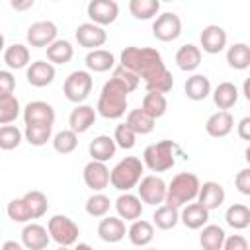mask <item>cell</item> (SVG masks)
<instances>
[{"label": "cell", "instance_id": "obj_26", "mask_svg": "<svg viewBox=\"0 0 250 250\" xmlns=\"http://www.w3.org/2000/svg\"><path fill=\"white\" fill-rule=\"evenodd\" d=\"M115 150H117V145L109 135H98L88 145V154L92 156V160H100V162L111 160L115 156Z\"/></svg>", "mask_w": 250, "mask_h": 250}, {"label": "cell", "instance_id": "obj_5", "mask_svg": "<svg viewBox=\"0 0 250 250\" xmlns=\"http://www.w3.org/2000/svg\"><path fill=\"white\" fill-rule=\"evenodd\" d=\"M199 178L193 172H180L176 174L170 184H166V203L182 207L189 201H195L199 191Z\"/></svg>", "mask_w": 250, "mask_h": 250}, {"label": "cell", "instance_id": "obj_37", "mask_svg": "<svg viewBox=\"0 0 250 250\" xmlns=\"http://www.w3.org/2000/svg\"><path fill=\"white\" fill-rule=\"evenodd\" d=\"M141 109L146 111L152 119H160L168 109V100L160 92H146L141 102Z\"/></svg>", "mask_w": 250, "mask_h": 250}, {"label": "cell", "instance_id": "obj_35", "mask_svg": "<svg viewBox=\"0 0 250 250\" xmlns=\"http://www.w3.org/2000/svg\"><path fill=\"white\" fill-rule=\"evenodd\" d=\"M227 64L234 70H246L250 66V47L242 41L227 47Z\"/></svg>", "mask_w": 250, "mask_h": 250}, {"label": "cell", "instance_id": "obj_11", "mask_svg": "<svg viewBox=\"0 0 250 250\" xmlns=\"http://www.w3.org/2000/svg\"><path fill=\"white\" fill-rule=\"evenodd\" d=\"M86 14H88L90 21L105 27L117 20L119 4H117V0H90L86 6Z\"/></svg>", "mask_w": 250, "mask_h": 250}, {"label": "cell", "instance_id": "obj_30", "mask_svg": "<svg viewBox=\"0 0 250 250\" xmlns=\"http://www.w3.org/2000/svg\"><path fill=\"white\" fill-rule=\"evenodd\" d=\"M29 61H31V53L29 47L23 43H14L4 49V62L10 70H21L29 64Z\"/></svg>", "mask_w": 250, "mask_h": 250}, {"label": "cell", "instance_id": "obj_33", "mask_svg": "<svg viewBox=\"0 0 250 250\" xmlns=\"http://www.w3.org/2000/svg\"><path fill=\"white\" fill-rule=\"evenodd\" d=\"M225 223L234 230H244L250 227V209L244 203H232L225 211Z\"/></svg>", "mask_w": 250, "mask_h": 250}, {"label": "cell", "instance_id": "obj_12", "mask_svg": "<svg viewBox=\"0 0 250 250\" xmlns=\"http://www.w3.org/2000/svg\"><path fill=\"white\" fill-rule=\"evenodd\" d=\"M74 39H76V43H78L80 47H84V49H88V51H90V49H100V47H104L105 41H107V31H105L102 25L94 23V21H84V23H80V25L76 27Z\"/></svg>", "mask_w": 250, "mask_h": 250}, {"label": "cell", "instance_id": "obj_23", "mask_svg": "<svg viewBox=\"0 0 250 250\" xmlns=\"http://www.w3.org/2000/svg\"><path fill=\"white\" fill-rule=\"evenodd\" d=\"M225 197H227L225 188H223L219 182L209 180V182L199 184V191H197V197H195V199H197L203 207H207L209 211H213V209H219V207L225 203Z\"/></svg>", "mask_w": 250, "mask_h": 250}, {"label": "cell", "instance_id": "obj_43", "mask_svg": "<svg viewBox=\"0 0 250 250\" xmlns=\"http://www.w3.org/2000/svg\"><path fill=\"white\" fill-rule=\"evenodd\" d=\"M20 113H21V105L14 94L0 96V125L14 123L20 117Z\"/></svg>", "mask_w": 250, "mask_h": 250}, {"label": "cell", "instance_id": "obj_39", "mask_svg": "<svg viewBox=\"0 0 250 250\" xmlns=\"http://www.w3.org/2000/svg\"><path fill=\"white\" fill-rule=\"evenodd\" d=\"M129 12L135 20H154L160 14V0H129Z\"/></svg>", "mask_w": 250, "mask_h": 250}, {"label": "cell", "instance_id": "obj_56", "mask_svg": "<svg viewBox=\"0 0 250 250\" xmlns=\"http://www.w3.org/2000/svg\"><path fill=\"white\" fill-rule=\"evenodd\" d=\"M160 2H174V0H160Z\"/></svg>", "mask_w": 250, "mask_h": 250}, {"label": "cell", "instance_id": "obj_21", "mask_svg": "<svg viewBox=\"0 0 250 250\" xmlns=\"http://www.w3.org/2000/svg\"><path fill=\"white\" fill-rule=\"evenodd\" d=\"M234 129V117L229 109H219L211 113L205 121V133L213 139H223Z\"/></svg>", "mask_w": 250, "mask_h": 250}, {"label": "cell", "instance_id": "obj_44", "mask_svg": "<svg viewBox=\"0 0 250 250\" xmlns=\"http://www.w3.org/2000/svg\"><path fill=\"white\" fill-rule=\"evenodd\" d=\"M23 131L12 123L0 125V150H14L21 145Z\"/></svg>", "mask_w": 250, "mask_h": 250}, {"label": "cell", "instance_id": "obj_40", "mask_svg": "<svg viewBox=\"0 0 250 250\" xmlns=\"http://www.w3.org/2000/svg\"><path fill=\"white\" fill-rule=\"evenodd\" d=\"M51 137H53V125L35 123V125H25L23 129V139L31 146H43L47 145V141H51Z\"/></svg>", "mask_w": 250, "mask_h": 250}, {"label": "cell", "instance_id": "obj_13", "mask_svg": "<svg viewBox=\"0 0 250 250\" xmlns=\"http://www.w3.org/2000/svg\"><path fill=\"white\" fill-rule=\"evenodd\" d=\"M227 41H229V37H227L225 27H221L217 23L205 25L199 33V49L209 55H219L221 51H225Z\"/></svg>", "mask_w": 250, "mask_h": 250}, {"label": "cell", "instance_id": "obj_20", "mask_svg": "<svg viewBox=\"0 0 250 250\" xmlns=\"http://www.w3.org/2000/svg\"><path fill=\"white\" fill-rule=\"evenodd\" d=\"M113 207L117 211V217L129 223L143 215V201L137 193H131V191H121L113 201Z\"/></svg>", "mask_w": 250, "mask_h": 250}, {"label": "cell", "instance_id": "obj_31", "mask_svg": "<svg viewBox=\"0 0 250 250\" xmlns=\"http://www.w3.org/2000/svg\"><path fill=\"white\" fill-rule=\"evenodd\" d=\"M45 53H47V61L53 62V64H66L72 61L74 57V47L68 39H55L51 45L45 47Z\"/></svg>", "mask_w": 250, "mask_h": 250}, {"label": "cell", "instance_id": "obj_28", "mask_svg": "<svg viewBox=\"0 0 250 250\" xmlns=\"http://www.w3.org/2000/svg\"><path fill=\"white\" fill-rule=\"evenodd\" d=\"M176 64L184 72H193L201 64V49L193 43H186L176 51Z\"/></svg>", "mask_w": 250, "mask_h": 250}, {"label": "cell", "instance_id": "obj_14", "mask_svg": "<svg viewBox=\"0 0 250 250\" xmlns=\"http://www.w3.org/2000/svg\"><path fill=\"white\" fill-rule=\"evenodd\" d=\"M55 76H57L55 64L49 61L39 59V61H33L25 66V78L33 88H45V86L53 84Z\"/></svg>", "mask_w": 250, "mask_h": 250}, {"label": "cell", "instance_id": "obj_29", "mask_svg": "<svg viewBox=\"0 0 250 250\" xmlns=\"http://www.w3.org/2000/svg\"><path fill=\"white\" fill-rule=\"evenodd\" d=\"M211 80L205 74H191L184 84V92L191 102H203L211 96Z\"/></svg>", "mask_w": 250, "mask_h": 250}, {"label": "cell", "instance_id": "obj_8", "mask_svg": "<svg viewBox=\"0 0 250 250\" xmlns=\"http://www.w3.org/2000/svg\"><path fill=\"white\" fill-rule=\"evenodd\" d=\"M137 195L141 197V201L145 205L156 207V205L164 203V199H166V182L156 174L143 176L137 184Z\"/></svg>", "mask_w": 250, "mask_h": 250}, {"label": "cell", "instance_id": "obj_10", "mask_svg": "<svg viewBox=\"0 0 250 250\" xmlns=\"http://www.w3.org/2000/svg\"><path fill=\"white\" fill-rule=\"evenodd\" d=\"M57 23L51 20H41V21H33L27 27L25 39L29 47H37V49H45L47 45H51L57 39Z\"/></svg>", "mask_w": 250, "mask_h": 250}, {"label": "cell", "instance_id": "obj_54", "mask_svg": "<svg viewBox=\"0 0 250 250\" xmlns=\"http://www.w3.org/2000/svg\"><path fill=\"white\" fill-rule=\"evenodd\" d=\"M242 94L246 96V100H250V94H248V80L244 82V86H242Z\"/></svg>", "mask_w": 250, "mask_h": 250}, {"label": "cell", "instance_id": "obj_27", "mask_svg": "<svg viewBox=\"0 0 250 250\" xmlns=\"http://www.w3.org/2000/svg\"><path fill=\"white\" fill-rule=\"evenodd\" d=\"M180 223V207L170 205V203H160L156 205L152 213V225L160 230H172Z\"/></svg>", "mask_w": 250, "mask_h": 250}, {"label": "cell", "instance_id": "obj_1", "mask_svg": "<svg viewBox=\"0 0 250 250\" xmlns=\"http://www.w3.org/2000/svg\"><path fill=\"white\" fill-rule=\"evenodd\" d=\"M119 64L133 70L143 80V84L166 68L160 51H156L154 47H137V45H129L121 51Z\"/></svg>", "mask_w": 250, "mask_h": 250}, {"label": "cell", "instance_id": "obj_16", "mask_svg": "<svg viewBox=\"0 0 250 250\" xmlns=\"http://www.w3.org/2000/svg\"><path fill=\"white\" fill-rule=\"evenodd\" d=\"M209 213L211 211L195 199L180 207V223L189 230H199L203 225L209 223Z\"/></svg>", "mask_w": 250, "mask_h": 250}, {"label": "cell", "instance_id": "obj_52", "mask_svg": "<svg viewBox=\"0 0 250 250\" xmlns=\"http://www.w3.org/2000/svg\"><path fill=\"white\" fill-rule=\"evenodd\" d=\"M8 2H10L12 10H16V12H25V10L33 8V4H35V0H8Z\"/></svg>", "mask_w": 250, "mask_h": 250}, {"label": "cell", "instance_id": "obj_9", "mask_svg": "<svg viewBox=\"0 0 250 250\" xmlns=\"http://www.w3.org/2000/svg\"><path fill=\"white\" fill-rule=\"evenodd\" d=\"M152 35L162 43L176 41L182 35V20L174 12H162L152 20Z\"/></svg>", "mask_w": 250, "mask_h": 250}, {"label": "cell", "instance_id": "obj_50", "mask_svg": "<svg viewBox=\"0 0 250 250\" xmlns=\"http://www.w3.org/2000/svg\"><path fill=\"white\" fill-rule=\"evenodd\" d=\"M16 90V76L10 70H0V96L14 94Z\"/></svg>", "mask_w": 250, "mask_h": 250}, {"label": "cell", "instance_id": "obj_55", "mask_svg": "<svg viewBox=\"0 0 250 250\" xmlns=\"http://www.w3.org/2000/svg\"><path fill=\"white\" fill-rule=\"evenodd\" d=\"M6 49V39H4V35H2V31H0V53Z\"/></svg>", "mask_w": 250, "mask_h": 250}, {"label": "cell", "instance_id": "obj_36", "mask_svg": "<svg viewBox=\"0 0 250 250\" xmlns=\"http://www.w3.org/2000/svg\"><path fill=\"white\" fill-rule=\"evenodd\" d=\"M154 121H156V119H152V117H150L146 111H143L141 107L127 111V117H125V125H129L137 135H148V133H152Z\"/></svg>", "mask_w": 250, "mask_h": 250}, {"label": "cell", "instance_id": "obj_38", "mask_svg": "<svg viewBox=\"0 0 250 250\" xmlns=\"http://www.w3.org/2000/svg\"><path fill=\"white\" fill-rule=\"evenodd\" d=\"M21 197H23V201H25V205H27V211H29L31 221L41 219V217L49 211V199H47V195H45L43 191L31 189V191L23 193Z\"/></svg>", "mask_w": 250, "mask_h": 250}, {"label": "cell", "instance_id": "obj_46", "mask_svg": "<svg viewBox=\"0 0 250 250\" xmlns=\"http://www.w3.org/2000/svg\"><path fill=\"white\" fill-rule=\"evenodd\" d=\"M113 72H111V78H115V80H119L125 88H127V92L131 94V92H135L137 88H139V84H141V78L133 72V70H129V68H125L123 64H117V66H113L111 68Z\"/></svg>", "mask_w": 250, "mask_h": 250}, {"label": "cell", "instance_id": "obj_7", "mask_svg": "<svg viewBox=\"0 0 250 250\" xmlns=\"http://www.w3.org/2000/svg\"><path fill=\"white\" fill-rule=\"evenodd\" d=\"M94 78L90 70H72L62 84V94L72 104H82L92 94Z\"/></svg>", "mask_w": 250, "mask_h": 250}, {"label": "cell", "instance_id": "obj_24", "mask_svg": "<svg viewBox=\"0 0 250 250\" xmlns=\"http://www.w3.org/2000/svg\"><path fill=\"white\" fill-rule=\"evenodd\" d=\"M127 238L133 246H148L154 238V225L139 217L127 227Z\"/></svg>", "mask_w": 250, "mask_h": 250}, {"label": "cell", "instance_id": "obj_15", "mask_svg": "<svg viewBox=\"0 0 250 250\" xmlns=\"http://www.w3.org/2000/svg\"><path fill=\"white\" fill-rule=\"evenodd\" d=\"M82 180L92 191H104L109 186V168L105 162L90 160L82 170Z\"/></svg>", "mask_w": 250, "mask_h": 250}, {"label": "cell", "instance_id": "obj_4", "mask_svg": "<svg viewBox=\"0 0 250 250\" xmlns=\"http://www.w3.org/2000/svg\"><path fill=\"white\" fill-rule=\"evenodd\" d=\"M145 164L137 156H125L121 158L111 170H109V184L117 191H131L137 188L139 180L143 178Z\"/></svg>", "mask_w": 250, "mask_h": 250}, {"label": "cell", "instance_id": "obj_32", "mask_svg": "<svg viewBox=\"0 0 250 250\" xmlns=\"http://www.w3.org/2000/svg\"><path fill=\"white\" fill-rule=\"evenodd\" d=\"M211 96H213V104L219 109H230L238 102V88L232 82H219L215 90H211Z\"/></svg>", "mask_w": 250, "mask_h": 250}, {"label": "cell", "instance_id": "obj_2", "mask_svg": "<svg viewBox=\"0 0 250 250\" xmlns=\"http://www.w3.org/2000/svg\"><path fill=\"white\" fill-rule=\"evenodd\" d=\"M127 88L115 80V78H109L104 86H102V92L98 96V104H96V111L98 115H102L104 119H121L125 113H127Z\"/></svg>", "mask_w": 250, "mask_h": 250}, {"label": "cell", "instance_id": "obj_57", "mask_svg": "<svg viewBox=\"0 0 250 250\" xmlns=\"http://www.w3.org/2000/svg\"><path fill=\"white\" fill-rule=\"evenodd\" d=\"M53 2H61V0H53Z\"/></svg>", "mask_w": 250, "mask_h": 250}, {"label": "cell", "instance_id": "obj_45", "mask_svg": "<svg viewBox=\"0 0 250 250\" xmlns=\"http://www.w3.org/2000/svg\"><path fill=\"white\" fill-rule=\"evenodd\" d=\"M113 141H115L117 148L131 150V148L135 146V143H137V133H135L129 125L119 123V125L115 127V131H113Z\"/></svg>", "mask_w": 250, "mask_h": 250}, {"label": "cell", "instance_id": "obj_48", "mask_svg": "<svg viewBox=\"0 0 250 250\" xmlns=\"http://www.w3.org/2000/svg\"><path fill=\"white\" fill-rule=\"evenodd\" d=\"M223 250H248V240L242 234H230L223 240Z\"/></svg>", "mask_w": 250, "mask_h": 250}, {"label": "cell", "instance_id": "obj_25", "mask_svg": "<svg viewBox=\"0 0 250 250\" xmlns=\"http://www.w3.org/2000/svg\"><path fill=\"white\" fill-rule=\"evenodd\" d=\"M84 64L90 72H107L115 66V55L107 49H90L84 57Z\"/></svg>", "mask_w": 250, "mask_h": 250}, {"label": "cell", "instance_id": "obj_51", "mask_svg": "<svg viewBox=\"0 0 250 250\" xmlns=\"http://www.w3.org/2000/svg\"><path fill=\"white\" fill-rule=\"evenodd\" d=\"M236 133L242 141H250V117H242L236 125Z\"/></svg>", "mask_w": 250, "mask_h": 250}, {"label": "cell", "instance_id": "obj_34", "mask_svg": "<svg viewBox=\"0 0 250 250\" xmlns=\"http://www.w3.org/2000/svg\"><path fill=\"white\" fill-rule=\"evenodd\" d=\"M227 232L219 225H203L199 232V244L203 250H223V240Z\"/></svg>", "mask_w": 250, "mask_h": 250}, {"label": "cell", "instance_id": "obj_17", "mask_svg": "<svg viewBox=\"0 0 250 250\" xmlns=\"http://www.w3.org/2000/svg\"><path fill=\"white\" fill-rule=\"evenodd\" d=\"M23 123L25 125H35V123H45V125H53L55 123V107L43 100H33L29 102L23 111Z\"/></svg>", "mask_w": 250, "mask_h": 250}, {"label": "cell", "instance_id": "obj_42", "mask_svg": "<svg viewBox=\"0 0 250 250\" xmlns=\"http://www.w3.org/2000/svg\"><path fill=\"white\" fill-rule=\"evenodd\" d=\"M84 209H86V213H88L90 217L102 219L104 215L109 213V209H111V199H109L105 193H102V191H94V193L86 199Z\"/></svg>", "mask_w": 250, "mask_h": 250}, {"label": "cell", "instance_id": "obj_19", "mask_svg": "<svg viewBox=\"0 0 250 250\" xmlns=\"http://www.w3.org/2000/svg\"><path fill=\"white\" fill-rule=\"evenodd\" d=\"M127 234V227H125V221L121 217H113V215H104L102 221L98 223V236L104 240V242H109V244H115V242H121Z\"/></svg>", "mask_w": 250, "mask_h": 250}, {"label": "cell", "instance_id": "obj_41", "mask_svg": "<svg viewBox=\"0 0 250 250\" xmlns=\"http://www.w3.org/2000/svg\"><path fill=\"white\" fill-rule=\"evenodd\" d=\"M51 143H53L55 152H59V154H70L78 146V133H74L72 129H62V131H59V133H55L51 137Z\"/></svg>", "mask_w": 250, "mask_h": 250}, {"label": "cell", "instance_id": "obj_22", "mask_svg": "<svg viewBox=\"0 0 250 250\" xmlns=\"http://www.w3.org/2000/svg\"><path fill=\"white\" fill-rule=\"evenodd\" d=\"M96 117H98V111L94 109V105H88L84 102L76 104V107L68 115V125H70L68 129H72L74 133L82 135L96 123Z\"/></svg>", "mask_w": 250, "mask_h": 250}, {"label": "cell", "instance_id": "obj_18", "mask_svg": "<svg viewBox=\"0 0 250 250\" xmlns=\"http://www.w3.org/2000/svg\"><path fill=\"white\" fill-rule=\"evenodd\" d=\"M20 234H21V244L27 250H43L51 242L47 227H43L39 223H33V221L23 223V229H21Z\"/></svg>", "mask_w": 250, "mask_h": 250}, {"label": "cell", "instance_id": "obj_47", "mask_svg": "<svg viewBox=\"0 0 250 250\" xmlns=\"http://www.w3.org/2000/svg\"><path fill=\"white\" fill-rule=\"evenodd\" d=\"M6 213H8V219L14 221V223H29L31 217H29V211H27V205L23 201V197H16L8 203L6 207Z\"/></svg>", "mask_w": 250, "mask_h": 250}, {"label": "cell", "instance_id": "obj_3", "mask_svg": "<svg viewBox=\"0 0 250 250\" xmlns=\"http://www.w3.org/2000/svg\"><path fill=\"white\" fill-rule=\"evenodd\" d=\"M180 152V146L170 141V139H162L158 143L148 145L143 150V164L150 170V172H168L170 168H174L176 164V154Z\"/></svg>", "mask_w": 250, "mask_h": 250}, {"label": "cell", "instance_id": "obj_49", "mask_svg": "<svg viewBox=\"0 0 250 250\" xmlns=\"http://www.w3.org/2000/svg\"><path fill=\"white\" fill-rule=\"evenodd\" d=\"M234 186L242 195H250V168H242L234 176Z\"/></svg>", "mask_w": 250, "mask_h": 250}, {"label": "cell", "instance_id": "obj_6", "mask_svg": "<svg viewBox=\"0 0 250 250\" xmlns=\"http://www.w3.org/2000/svg\"><path fill=\"white\" fill-rule=\"evenodd\" d=\"M47 230H49L51 240L57 246H62V248L74 246L78 236H80L78 225L70 217H66V215H53L47 221Z\"/></svg>", "mask_w": 250, "mask_h": 250}, {"label": "cell", "instance_id": "obj_53", "mask_svg": "<svg viewBox=\"0 0 250 250\" xmlns=\"http://www.w3.org/2000/svg\"><path fill=\"white\" fill-rule=\"evenodd\" d=\"M2 248H4V250H21L23 244H21V242H16V240H8V242L2 244Z\"/></svg>", "mask_w": 250, "mask_h": 250}]
</instances>
